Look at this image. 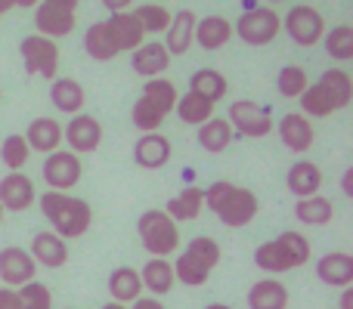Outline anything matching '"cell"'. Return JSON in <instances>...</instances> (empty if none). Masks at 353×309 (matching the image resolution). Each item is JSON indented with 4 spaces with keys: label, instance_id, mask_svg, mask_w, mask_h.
<instances>
[{
    "label": "cell",
    "instance_id": "obj_1",
    "mask_svg": "<svg viewBox=\"0 0 353 309\" xmlns=\"http://www.w3.org/2000/svg\"><path fill=\"white\" fill-rule=\"evenodd\" d=\"M205 207L230 229H242L261 211V201L251 189L245 186H232L230 180H217L205 189Z\"/></svg>",
    "mask_w": 353,
    "mask_h": 309
},
{
    "label": "cell",
    "instance_id": "obj_2",
    "mask_svg": "<svg viewBox=\"0 0 353 309\" xmlns=\"http://www.w3.org/2000/svg\"><path fill=\"white\" fill-rule=\"evenodd\" d=\"M353 99V78L344 68H329L316 84H310L301 96V115L304 118H329L347 109Z\"/></svg>",
    "mask_w": 353,
    "mask_h": 309
},
{
    "label": "cell",
    "instance_id": "obj_3",
    "mask_svg": "<svg viewBox=\"0 0 353 309\" xmlns=\"http://www.w3.org/2000/svg\"><path fill=\"white\" fill-rule=\"evenodd\" d=\"M41 211L47 223L53 226V235L65 238H81L93 223V211L84 198H74L68 192H43L41 195Z\"/></svg>",
    "mask_w": 353,
    "mask_h": 309
},
{
    "label": "cell",
    "instance_id": "obj_4",
    "mask_svg": "<svg viewBox=\"0 0 353 309\" xmlns=\"http://www.w3.org/2000/svg\"><path fill=\"white\" fill-rule=\"evenodd\" d=\"M307 260H310V242L294 229L282 232L279 238H270L254 251V266L270 275L292 273V269L304 266Z\"/></svg>",
    "mask_w": 353,
    "mask_h": 309
},
{
    "label": "cell",
    "instance_id": "obj_5",
    "mask_svg": "<svg viewBox=\"0 0 353 309\" xmlns=\"http://www.w3.org/2000/svg\"><path fill=\"white\" fill-rule=\"evenodd\" d=\"M217 263H220V244L214 242L211 235H199L183 248L180 257H176L174 279L180 281V285L201 288L208 279H211V273H214Z\"/></svg>",
    "mask_w": 353,
    "mask_h": 309
},
{
    "label": "cell",
    "instance_id": "obj_6",
    "mask_svg": "<svg viewBox=\"0 0 353 309\" xmlns=\"http://www.w3.org/2000/svg\"><path fill=\"white\" fill-rule=\"evenodd\" d=\"M137 232H140L143 248L152 254V260H168L171 254L180 251V229L165 211H146L137 220Z\"/></svg>",
    "mask_w": 353,
    "mask_h": 309
},
{
    "label": "cell",
    "instance_id": "obj_7",
    "mask_svg": "<svg viewBox=\"0 0 353 309\" xmlns=\"http://www.w3.org/2000/svg\"><path fill=\"white\" fill-rule=\"evenodd\" d=\"M279 31H282V16L273 6H257V3H248V10L232 25V34H239L248 47H267V43L276 41Z\"/></svg>",
    "mask_w": 353,
    "mask_h": 309
},
{
    "label": "cell",
    "instance_id": "obj_8",
    "mask_svg": "<svg viewBox=\"0 0 353 309\" xmlns=\"http://www.w3.org/2000/svg\"><path fill=\"white\" fill-rule=\"evenodd\" d=\"M34 25L37 34L47 37V41L68 37L78 25V3L74 0H43V3H37Z\"/></svg>",
    "mask_w": 353,
    "mask_h": 309
},
{
    "label": "cell",
    "instance_id": "obj_9",
    "mask_svg": "<svg viewBox=\"0 0 353 309\" xmlns=\"http://www.w3.org/2000/svg\"><path fill=\"white\" fill-rule=\"evenodd\" d=\"M282 31H285L298 47H316L325 37V19L316 6H292V10L282 16Z\"/></svg>",
    "mask_w": 353,
    "mask_h": 309
},
{
    "label": "cell",
    "instance_id": "obj_10",
    "mask_svg": "<svg viewBox=\"0 0 353 309\" xmlns=\"http://www.w3.org/2000/svg\"><path fill=\"white\" fill-rule=\"evenodd\" d=\"M19 53H22V65L28 74H37L43 81H56V68H59V47L56 41H47L41 34H28L19 43Z\"/></svg>",
    "mask_w": 353,
    "mask_h": 309
},
{
    "label": "cell",
    "instance_id": "obj_11",
    "mask_svg": "<svg viewBox=\"0 0 353 309\" xmlns=\"http://www.w3.org/2000/svg\"><path fill=\"white\" fill-rule=\"evenodd\" d=\"M230 124L232 130H239L248 140H263V136L273 130V115H270L267 105H257L251 99H239L230 105Z\"/></svg>",
    "mask_w": 353,
    "mask_h": 309
},
{
    "label": "cell",
    "instance_id": "obj_12",
    "mask_svg": "<svg viewBox=\"0 0 353 309\" xmlns=\"http://www.w3.org/2000/svg\"><path fill=\"white\" fill-rule=\"evenodd\" d=\"M41 176L50 186V192H68L72 186L81 182V158L72 155L68 149H56V152L47 155V161H43Z\"/></svg>",
    "mask_w": 353,
    "mask_h": 309
},
{
    "label": "cell",
    "instance_id": "obj_13",
    "mask_svg": "<svg viewBox=\"0 0 353 309\" xmlns=\"http://www.w3.org/2000/svg\"><path fill=\"white\" fill-rule=\"evenodd\" d=\"M62 140L68 142V152L72 155H90L99 149L103 142V124L97 121L93 115H74L72 121L62 127Z\"/></svg>",
    "mask_w": 353,
    "mask_h": 309
},
{
    "label": "cell",
    "instance_id": "obj_14",
    "mask_svg": "<svg viewBox=\"0 0 353 309\" xmlns=\"http://www.w3.org/2000/svg\"><path fill=\"white\" fill-rule=\"evenodd\" d=\"M34 275H37V266H34V260H31V254L25 248L10 244V248L0 251V281H3V288L19 291L22 285L34 281Z\"/></svg>",
    "mask_w": 353,
    "mask_h": 309
},
{
    "label": "cell",
    "instance_id": "obj_15",
    "mask_svg": "<svg viewBox=\"0 0 353 309\" xmlns=\"http://www.w3.org/2000/svg\"><path fill=\"white\" fill-rule=\"evenodd\" d=\"M279 140L288 152L294 155H307L316 142V130H313L310 118H304L301 111H288L279 121Z\"/></svg>",
    "mask_w": 353,
    "mask_h": 309
},
{
    "label": "cell",
    "instance_id": "obj_16",
    "mask_svg": "<svg viewBox=\"0 0 353 309\" xmlns=\"http://www.w3.org/2000/svg\"><path fill=\"white\" fill-rule=\"evenodd\" d=\"M323 167H319L316 161H307V158H301V161H294L292 167H288L285 173V186L288 192L294 195V198H313V195H319V189H323Z\"/></svg>",
    "mask_w": 353,
    "mask_h": 309
},
{
    "label": "cell",
    "instance_id": "obj_17",
    "mask_svg": "<svg viewBox=\"0 0 353 309\" xmlns=\"http://www.w3.org/2000/svg\"><path fill=\"white\" fill-rule=\"evenodd\" d=\"M34 182H31V176L25 173H6L3 180H0V207L12 213H22L31 207V201H34Z\"/></svg>",
    "mask_w": 353,
    "mask_h": 309
},
{
    "label": "cell",
    "instance_id": "obj_18",
    "mask_svg": "<svg viewBox=\"0 0 353 309\" xmlns=\"http://www.w3.org/2000/svg\"><path fill=\"white\" fill-rule=\"evenodd\" d=\"M316 279L329 288H350L353 285V257L344 251H332L316 260Z\"/></svg>",
    "mask_w": 353,
    "mask_h": 309
},
{
    "label": "cell",
    "instance_id": "obj_19",
    "mask_svg": "<svg viewBox=\"0 0 353 309\" xmlns=\"http://www.w3.org/2000/svg\"><path fill=\"white\" fill-rule=\"evenodd\" d=\"M31 260H34V266H47V269H59L68 263V244L62 242L59 235H53L50 229L37 232L34 238H31Z\"/></svg>",
    "mask_w": 353,
    "mask_h": 309
},
{
    "label": "cell",
    "instance_id": "obj_20",
    "mask_svg": "<svg viewBox=\"0 0 353 309\" xmlns=\"http://www.w3.org/2000/svg\"><path fill=\"white\" fill-rule=\"evenodd\" d=\"M130 65H134V72L140 74V78L155 81V78H161V74L171 68V56H168L165 43L149 41V43H143V47L134 50V56H130Z\"/></svg>",
    "mask_w": 353,
    "mask_h": 309
},
{
    "label": "cell",
    "instance_id": "obj_21",
    "mask_svg": "<svg viewBox=\"0 0 353 309\" xmlns=\"http://www.w3.org/2000/svg\"><path fill=\"white\" fill-rule=\"evenodd\" d=\"M105 28H109V34H112V41H115V50L118 53H134L137 47H143V28H140V22L134 19V12L130 10H124V12H115V16H109L105 19Z\"/></svg>",
    "mask_w": 353,
    "mask_h": 309
},
{
    "label": "cell",
    "instance_id": "obj_22",
    "mask_svg": "<svg viewBox=\"0 0 353 309\" xmlns=\"http://www.w3.org/2000/svg\"><path fill=\"white\" fill-rule=\"evenodd\" d=\"M171 140L165 134H143L134 146V161L143 170H161L171 161Z\"/></svg>",
    "mask_w": 353,
    "mask_h": 309
},
{
    "label": "cell",
    "instance_id": "obj_23",
    "mask_svg": "<svg viewBox=\"0 0 353 309\" xmlns=\"http://www.w3.org/2000/svg\"><path fill=\"white\" fill-rule=\"evenodd\" d=\"M195 22H199V16H195L192 10H180L176 16H171V25H168V41H165V50L168 56H183L189 53V47L195 43Z\"/></svg>",
    "mask_w": 353,
    "mask_h": 309
},
{
    "label": "cell",
    "instance_id": "obj_24",
    "mask_svg": "<svg viewBox=\"0 0 353 309\" xmlns=\"http://www.w3.org/2000/svg\"><path fill=\"white\" fill-rule=\"evenodd\" d=\"M109 294H112V303H137L143 297V281H140V269L134 266H118L112 269L109 275Z\"/></svg>",
    "mask_w": 353,
    "mask_h": 309
},
{
    "label": "cell",
    "instance_id": "obj_25",
    "mask_svg": "<svg viewBox=\"0 0 353 309\" xmlns=\"http://www.w3.org/2000/svg\"><path fill=\"white\" fill-rule=\"evenodd\" d=\"M25 142H28L31 152L41 155H53L62 142V127L53 121V118H34L25 130Z\"/></svg>",
    "mask_w": 353,
    "mask_h": 309
},
{
    "label": "cell",
    "instance_id": "obj_26",
    "mask_svg": "<svg viewBox=\"0 0 353 309\" xmlns=\"http://www.w3.org/2000/svg\"><path fill=\"white\" fill-rule=\"evenodd\" d=\"M201 211H205V189H199V186H186L165 207V213L174 223H192V220H199Z\"/></svg>",
    "mask_w": 353,
    "mask_h": 309
},
{
    "label": "cell",
    "instance_id": "obj_27",
    "mask_svg": "<svg viewBox=\"0 0 353 309\" xmlns=\"http://www.w3.org/2000/svg\"><path fill=\"white\" fill-rule=\"evenodd\" d=\"M140 281H143V291H149L155 300L165 297V294H171L174 285H176L174 263L171 260H149L146 266L140 269Z\"/></svg>",
    "mask_w": 353,
    "mask_h": 309
},
{
    "label": "cell",
    "instance_id": "obj_28",
    "mask_svg": "<svg viewBox=\"0 0 353 309\" xmlns=\"http://www.w3.org/2000/svg\"><path fill=\"white\" fill-rule=\"evenodd\" d=\"M50 103H53L59 111H65V115L74 118V115H81V109H84L87 93L74 78H56L53 87H50Z\"/></svg>",
    "mask_w": 353,
    "mask_h": 309
},
{
    "label": "cell",
    "instance_id": "obj_29",
    "mask_svg": "<svg viewBox=\"0 0 353 309\" xmlns=\"http://www.w3.org/2000/svg\"><path fill=\"white\" fill-rule=\"evenodd\" d=\"M248 309H288V288L279 279H261L248 291Z\"/></svg>",
    "mask_w": 353,
    "mask_h": 309
},
{
    "label": "cell",
    "instance_id": "obj_30",
    "mask_svg": "<svg viewBox=\"0 0 353 309\" xmlns=\"http://www.w3.org/2000/svg\"><path fill=\"white\" fill-rule=\"evenodd\" d=\"M232 41V25L223 16H205L195 22V43L201 50H220Z\"/></svg>",
    "mask_w": 353,
    "mask_h": 309
},
{
    "label": "cell",
    "instance_id": "obj_31",
    "mask_svg": "<svg viewBox=\"0 0 353 309\" xmlns=\"http://www.w3.org/2000/svg\"><path fill=\"white\" fill-rule=\"evenodd\" d=\"M226 90H230V84H226V78L217 72V68H199V72L189 78V93L201 96L211 105H217L220 99L226 96Z\"/></svg>",
    "mask_w": 353,
    "mask_h": 309
},
{
    "label": "cell",
    "instance_id": "obj_32",
    "mask_svg": "<svg viewBox=\"0 0 353 309\" xmlns=\"http://www.w3.org/2000/svg\"><path fill=\"white\" fill-rule=\"evenodd\" d=\"M294 220L304 226H329L335 220V204L323 195H313V198H301L294 204Z\"/></svg>",
    "mask_w": 353,
    "mask_h": 309
},
{
    "label": "cell",
    "instance_id": "obj_33",
    "mask_svg": "<svg viewBox=\"0 0 353 309\" xmlns=\"http://www.w3.org/2000/svg\"><path fill=\"white\" fill-rule=\"evenodd\" d=\"M195 140H199V146L205 149L208 155H220L230 149L232 142V127L223 121V118H211V121H205L199 127V134H195Z\"/></svg>",
    "mask_w": 353,
    "mask_h": 309
},
{
    "label": "cell",
    "instance_id": "obj_34",
    "mask_svg": "<svg viewBox=\"0 0 353 309\" xmlns=\"http://www.w3.org/2000/svg\"><path fill=\"white\" fill-rule=\"evenodd\" d=\"M84 50H87V56L97 59V62H109V59H115L118 56L115 41H112L105 22H93L90 28L84 31Z\"/></svg>",
    "mask_w": 353,
    "mask_h": 309
},
{
    "label": "cell",
    "instance_id": "obj_35",
    "mask_svg": "<svg viewBox=\"0 0 353 309\" xmlns=\"http://www.w3.org/2000/svg\"><path fill=\"white\" fill-rule=\"evenodd\" d=\"M174 111L180 115L183 124H192V127H201L205 121H211L214 118V105L205 103L201 96H195V93H183V96L176 99Z\"/></svg>",
    "mask_w": 353,
    "mask_h": 309
},
{
    "label": "cell",
    "instance_id": "obj_36",
    "mask_svg": "<svg viewBox=\"0 0 353 309\" xmlns=\"http://www.w3.org/2000/svg\"><path fill=\"white\" fill-rule=\"evenodd\" d=\"M140 96L149 99V103H152L155 109H161L165 115H171L174 105H176V99H180V93H176L174 81L155 78V81H146V84H143V93H140Z\"/></svg>",
    "mask_w": 353,
    "mask_h": 309
},
{
    "label": "cell",
    "instance_id": "obj_37",
    "mask_svg": "<svg viewBox=\"0 0 353 309\" xmlns=\"http://www.w3.org/2000/svg\"><path fill=\"white\" fill-rule=\"evenodd\" d=\"M130 12H134V19L140 22L143 34L168 31V25H171V10L161 6V3H143V6H137V10H130Z\"/></svg>",
    "mask_w": 353,
    "mask_h": 309
},
{
    "label": "cell",
    "instance_id": "obj_38",
    "mask_svg": "<svg viewBox=\"0 0 353 309\" xmlns=\"http://www.w3.org/2000/svg\"><path fill=\"white\" fill-rule=\"evenodd\" d=\"M0 158H3V164H6V173H22V167L31 158V149H28V142H25V136L22 134L6 136L3 146H0Z\"/></svg>",
    "mask_w": 353,
    "mask_h": 309
},
{
    "label": "cell",
    "instance_id": "obj_39",
    "mask_svg": "<svg viewBox=\"0 0 353 309\" xmlns=\"http://www.w3.org/2000/svg\"><path fill=\"white\" fill-rule=\"evenodd\" d=\"M165 111L161 109H155L149 99H137L134 103V109H130V121H134V127L137 130H143V134H159L161 130V124H165Z\"/></svg>",
    "mask_w": 353,
    "mask_h": 309
},
{
    "label": "cell",
    "instance_id": "obj_40",
    "mask_svg": "<svg viewBox=\"0 0 353 309\" xmlns=\"http://www.w3.org/2000/svg\"><path fill=\"white\" fill-rule=\"evenodd\" d=\"M276 87H279V96L301 99V96H304V90L310 87V78H307V72L301 65H285V68H279Z\"/></svg>",
    "mask_w": 353,
    "mask_h": 309
},
{
    "label": "cell",
    "instance_id": "obj_41",
    "mask_svg": "<svg viewBox=\"0 0 353 309\" xmlns=\"http://www.w3.org/2000/svg\"><path fill=\"white\" fill-rule=\"evenodd\" d=\"M323 41H325V50H329V56L335 62L353 59V28H350V25H335V28H332Z\"/></svg>",
    "mask_w": 353,
    "mask_h": 309
},
{
    "label": "cell",
    "instance_id": "obj_42",
    "mask_svg": "<svg viewBox=\"0 0 353 309\" xmlns=\"http://www.w3.org/2000/svg\"><path fill=\"white\" fill-rule=\"evenodd\" d=\"M19 303L22 309H53V291L43 281H28L19 288Z\"/></svg>",
    "mask_w": 353,
    "mask_h": 309
},
{
    "label": "cell",
    "instance_id": "obj_43",
    "mask_svg": "<svg viewBox=\"0 0 353 309\" xmlns=\"http://www.w3.org/2000/svg\"><path fill=\"white\" fill-rule=\"evenodd\" d=\"M0 309H22V303H19V294L10 291V288H0Z\"/></svg>",
    "mask_w": 353,
    "mask_h": 309
},
{
    "label": "cell",
    "instance_id": "obj_44",
    "mask_svg": "<svg viewBox=\"0 0 353 309\" xmlns=\"http://www.w3.org/2000/svg\"><path fill=\"white\" fill-rule=\"evenodd\" d=\"M130 309H165V303H159L155 297H140Z\"/></svg>",
    "mask_w": 353,
    "mask_h": 309
},
{
    "label": "cell",
    "instance_id": "obj_45",
    "mask_svg": "<svg viewBox=\"0 0 353 309\" xmlns=\"http://www.w3.org/2000/svg\"><path fill=\"white\" fill-rule=\"evenodd\" d=\"M103 6H105V10L112 12V16H115V12H124V10H128L130 3H128V0H105Z\"/></svg>",
    "mask_w": 353,
    "mask_h": 309
},
{
    "label": "cell",
    "instance_id": "obj_46",
    "mask_svg": "<svg viewBox=\"0 0 353 309\" xmlns=\"http://www.w3.org/2000/svg\"><path fill=\"white\" fill-rule=\"evenodd\" d=\"M338 309H353V285L341 291V300H338Z\"/></svg>",
    "mask_w": 353,
    "mask_h": 309
},
{
    "label": "cell",
    "instance_id": "obj_47",
    "mask_svg": "<svg viewBox=\"0 0 353 309\" xmlns=\"http://www.w3.org/2000/svg\"><path fill=\"white\" fill-rule=\"evenodd\" d=\"M341 189H344V195H353V167L344 170V176H341Z\"/></svg>",
    "mask_w": 353,
    "mask_h": 309
},
{
    "label": "cell",
    "instance_id": "obj_48",
    "mask_svg": "<svg viewBox=\"0 0 353 309\" xmlns=\"http://www.w3.org/2000/svg\"><path fill=\"white\" fill-rule=\"evenodd\" d=\"M12 6H16V3H12V0H0V16H3L6 10H12Z\"/></svg>",
    "mask_w": 353,
    "mask_h": 309
},
{
    "label": "cell",
    "instance_id": "obj_49",
    "mask_svg": "<svg viewBox=\"0 0 353 309\" xmlns=\"http://www.w3.org/2000/svg\"><path fill=\"white\" fill-rule=\"evenodd\" d=\"M205 309H232V306L230 303H208Z\"/></svg>",
    "mask_w": 353,
    "mask_h": 309
},
{
    "label": "cell",
    "instance_id": "obj_50",
    "mask_svg": "<svg viewBox=\"0 0 353 309\" xmlns=\"http://www.w3.org/2000/svg\"><path fill=\"white\" fill-rule=\"evenodd\" d=\"M103 309H130V306H121V303H105Z\"/></svg>",
    "mask_w": 353,
    "mask_h": 309
},
{
    "label": "cell",
    "instance_id": "obj_51",
    "mask_svg": "<svg viewBox=\"0 0 353 309\" xmlns=\"http://www.w3.org/2000/svg\"><path fill=\"white\" fill-rule=\"evenodd\" d=\"M0 223H3V207H0Z\"/></svg>",
    "mask_w": 353,
    "mask_h": 309
},
{
    "label": "cell",
    "instance_id": "obj_52",
    "mask_svg": "<svg viewBox=\"0 0 353 309\" xmlns=\"http://www.w3.org/2000/svg\"><path fill=\"white\" fill-rule=\"evenodd\" d=\"M0 96H3V93H0Z\"/></svg>",
    "mask_w": 353,
    "mask_h": 309
}]
</instances>
